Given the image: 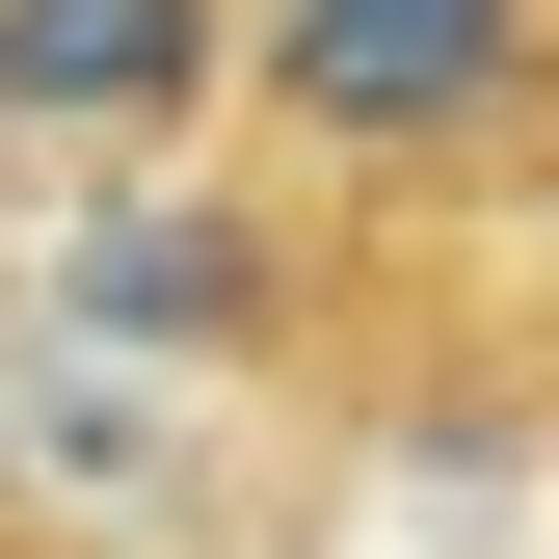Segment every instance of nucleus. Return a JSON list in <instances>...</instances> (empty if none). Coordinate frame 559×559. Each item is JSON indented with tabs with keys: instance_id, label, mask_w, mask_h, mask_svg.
<instances>
[{
	"instance_id": "3",
	"label": "nucleus",
	"mask_w": 559,
	"mask_h": 559,
	"mask_svg": "<svg viewBox=\"0 0 559 559\" xmlns=\"http://www.w3.org/2000/svg\"><path fill=\"white\" fill-rule=\"evenodd\" d=\"M240 0H0V133H187Z\"/></svg>"
},
{
	"instance_id": "2",
	"label": "nucleus",
	"mask_w": 559,
	"mask_h": 559,
	"mask_svg": "<svg viewBox=\"0 0 559 559\" xmlns=\"http://www.w3.org/2000/svg\"><path fill=\"white\" fill-rule=\"evenodd\" d=\"M53 294H81V346H133V373H214V346H266V214H214V187H107Z\"/></svg>"
},
{
	"instance_id": "1",
	"label": "nucleus",
	"mask_w": 559,
	"mask_h": 559,
	"mask_svg": "<svg viewBox=\"0 0 559 559\" xmlns=\"http://www.w3.org/2000/svg\"><path fill=\"white\" fill-rule=\"evenodd\" d=\"M266 107L320 160H479L533 107V0H266Z\"/></svg>"
}]
</instances>
